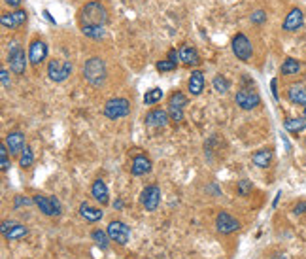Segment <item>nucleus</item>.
I'll use <instances>...</instances> for the list:
<instances>
[{"label":"nucleus","instance_id":"obj_10","mask_svg":"<svg viewBox=\"0 0 306 259\" xmlns=\"http://www.w3.org/2000/svg\"><path fill=\"white\" fill-rule=\"evenodd\" d=\"M235 100H237V104L242 110H254L255 106H259L261 102V97L255 91H251V89H238L237 91V97H235Z\"/></svg>","mask_w":306,"mask_h":259},{"label":"nucleus","instance_id":"obj_47","mask_svg":"<svg viewBox=\"0 0 306 259\" xmlns=\"http://www.w3.org/2000/svg\"><path fill=\"white\" fill-rule=\"evenodd\" d=\"M304 119H306V106H304Z\"/></svg>","mask_w":306,"mask_h":259},{"label":"nucleus","instance_id":"obj_35","mask_svg":"<svg viewBox=\"0 0 306 259\" xmlns=\"http://www.w3.org/2000/svg\"><path fill=\"white\" fill-rule=\"evenodd\" d=\"M176 63H172L170 59H163L157 63V70L159 72H170V70H176Z\"/></svg>","mask_w":306,"mask_h":259},{"label":"nucleus","instance_id":"obj_44","mask_svg":"<svg viewBox=\"0 0 306 259\" xmlns=\"http://www.w3.org/2000/svg\"><path fill=\"white\" fill-rule=\"evenodd\" d=\"M271 89H272V97L278 100V80H276V78H274V80L271 82Z\"/></svg>","mask_w":306,"mask_h":259},{"label":"nucleus","instance_id":"obj_23","mask_svg":"<svg viewBox=\"0 0 306 259\" xmlns=\"http://www.w3.org/2000/svg\"><path fill=\"white\" fill-rule=\"evenodd\" d=\"M81 32L87 36V38H91V40H102L104 38V27H100V25H83L81 27Z\"/></svg>","mask_w":306,"mask_h":259},{"label":"nucleus","instance_id":"obj_41","mask_svg":"<svg viewBox=\"0 0 306 259\" xmlns=\"http://www.w3.org/2000/svg\"><path fill=\"white\" fill-rule=\"evenodd\" d=\"M32 202H34V200H30V199H25V197H21V195H19V197H15V208H19V206H29V205H32Z\"/></svg>","mask_w":306,"mask_h":259},{"label":"nucleus","instance_id":"obj_15","mask_svg":"<svg viewBox=\"0 0 306 259\" xmlns=\"http://www.w3.org/2000/svg\"><path fill=\"white\" fill-rule=\"evenodd\" d=\"M168 118H170V116H168V112L155 108V110H151V112L146 114V125L161 129V127H165V125L168 123Z\"/></svg>","mask_w":306,"mask_h":259},{"label":"nucleus","instance_id":"obj_11","mask_svg":"<svg viewBox=\"0 0 306 259\" xmlns=\"http://www.w3.org/2000/svg\"><path fill=\"white\" fill-rule=\"evenodd\" d=\"M215 229H218V233H221V235H231V233L240 229V224H238V219L232 218L229 212H220L218 218H215Z\"/></svg>","mask_w":306,"mask_h":259},{"label":"nucleus","instance_id":"obj_16","mask_svg":"<svg viewBox=\"0 0 306 259\" xmlns=\"http://www.w3.org/2000/svg\"><path fill=\"white\" fill-rule=\"evenodd\" d=\"M80 216L85 219V221H89V224H97V221L102 219V210L91 206L89 202H81L80 205Z\"/></svg>","mask_w":306,"mask_h":259},{"label":"nucleus","instance_id":"obj_28","mask_svg":"<svg viewBox=\"0 0 306 259\" xmlns=\"http://www.w3.org/2000/svg\"><path fill=\"white\" fill-rule=\"evenodd\" d=\"M163 97H165V93H163L161 89L153 87V89H150V91H146L144 104H148V106H151V104H157V102H161Z\"/></svg>","mask_w":306,"mask_h":259},{"label":"nucleus","instance_id":"obj_8","mask_svg":"<svg viewBox=\"0 0 306 259\" xmlns=\"http://www.w3.org/2000/svg\"><path fill=\"white\" fill-rule=\"evenodd\" d=\"M106 233H108L112 242H117L121 246H125L131 240V227L127 224H123V221H110Z\"/></svg>","mask_w":306,"mask_h":259},{"label":"nucleus","instance_id":"obj_40","mask_svg":"<svg viewBox=\"0 0 306 259\" xmlns=\"http://www.w3.org/2000/svg\"><path fill=\"white\" fill-rule=\"evenodd\" d=\"M293 214H306V200H300L293 206Z\"/></svg>","mask_w":306,"mask_h":259},{"label":"nucleus","instance_id":"obj_19","mask_svg":"<svg viewBox=\"0 0 306 259\" xmlns=\"http://www.w3.org/2000/svg\"><path fill=\"white\" fill-rule=\"evenodd\" d=\"M179 61H182L185 66H195L201 63V57H199V51H196L195 47L184 46L179 49Z\"/></svg>","mask_w":306,"mask_h":259},{"label":"nucleus","instance_id":"obj_2","mask_svg":"<svg viewBox=\"0 0 306 259\" xmlns=\"http://www.w3.org/2000/svg\"><path fill=\"white\" fill-rule=\"evenodd\" d=\"M83 78L87 82L98 87L106 82V63L100 57H91L83 66Z\"/></svg>","mask_w":306,"mask_h":259},{"label":"nucleus","instance_id":"obj_42","mask_svg":"<svg viewBox=\"0 0 306 259\" xmlns=\"http://www.w3.org/2000/svg\"><path fill=\"white\" fill-rule=\"evenodd\" d=\"M17 224V221H2V227H0V231H2V235H4V233H8V231L12 229L13 225Z\"/></svg>","mask_w":306,"mask_h":259},{"label":"nucleus","instance_id":"obj_37","mask_svg":"<svg viewBox=\"0 0 306 259\" xmlns=\"http://www.w3.org/2000/svg\"><path fill=\"white\" fill-rule=\"evenodd\" d=\"M0 80H2V87L6 89V91L12 87V82H10V72H8L6 68H2V70H0Z\"/></svg>","mask_w":306,"mask_h":259},{"label":"nucleus","instance_id":"obj_45","mask_svg":"<svg viewBox=\"0 0 306 259\" xmlns=\"http://www.w3.org/2000/svg\"><path fill=\"white\" fill-rule=\"evenodd\" d=\"M10 8H19V4H21V0H4Z\"/></svg>","mask_w":306,"mask_h":259},{"label":"nucleus","instance_id":"obj_9","mask_svg":"<svg viewBox=\"0 0 306 259\" xmlns=\"http://www.w3.org/2000/svg\"><path fill=\"white\" fill-rule=\"evenodd\" d=\"M140 202L148 212H155L159 202H161V189L157 186H148L140 195Z\"/></svg>","mask_w":306,"mask_h":259},{"label":"nucleus","instance_id":"obj_22","mask_svg":"<svg viewBox=\"0 0 306 259\" xmlns=\"http://www.w3.org/2000/svg\"><path fill=\"white\" fill-rule=\"evenodd\" d=\"M255 166H259V169H266V166L272 163V150H259V152L254 153V157H251Z\"/></svg>","mask_w":306,"mask_h":259},{"label":"nucleus","instance_id":"obj_7","mask_svg":"<svg viewBox=\"0 0 306 259\" xmlns=\"http://www.w3.org/2000/svg\"><path fill=\"white\" fill-rule=\"evenodd\" d=\"M34 205L40 208V212L44 216H59L63 212L61 208V202H59L57 197H46V195H34Z\"/></svg>","mask_w":306,"mask_h":259},{"label":"nucleus","instance_id":"obj_38","mask_svg":"<svg viewBox=\"0 0 306 259\" xmlns=\"http://www.w3.org/2000/svg\"><path fill=\"white\" fill-rule=\"evenodd\" d=\"M13 17H15V25L21 27V25H25V21H27V12H25V10H15V12H13Z\"/></svg>","mask_w":306,"mask_h":259},{"label":"nucleus","instance_id":"obj_46","mask_svg":"<svg viewBox=\"0 0 306 259\" xmlns=\"http://www.w3.org/2000/svg\"><path fill=\"white\" fill-rule=\"evenodd\" d=\"M44 17H46L47 21H49V23H53V25H55V19H53L51 15H49V12H47V10H44Z\"/></svg>","mask_w":306,"mask_h":259},{"label":"nucleus","instance_id":"obj_32","mask_svg":"<svg viewBox=\"0 0 306 259\" xmlns=\"http://www.w3.org/2000/svg\"><path fill=\"white\" fill-rule=\"evenodd\" d=\"M0 23H2V27L4 29H17V25H15V17H13V12H4L2 15H0Z\"/></svg>","mask_w":306,"mask_h":259},{"label":"nucleus","instance_id":"obj_43","mask_svg":"<svg viewBox=\"0 0 306 259\" xmlns=\"http://www.w3.org/2000/svg\"><path fill=\"white\" fill-rule=\"evenodd\" d=\"M167 59H170V61H172V63H176V65H178L179 51H176V49H170V51H168V57H167Z\"/></svg>","mask_w":306,"mask_h":259},{"label":"nucleus","instance_id":"obj_1","mask_svg":"<svg viewBox=\"0 0 306 259\" xmlns=\"http://www.w3.org/2000/svg\"><path fill=\"white\" fill-rule=\"evenodd\" d=\"M80 21L81 27L83 25H100V27H104L108 23V10L100 0H91L81 8Z\"/></svg>","mask_w":306,"mask_h":259},{"label":"nucleus","instance_id":"obj_12","mask_svg":"<svg viewBox=\"0 0 306 259\" xmlns=\"http://www.w3.org/2000/svg\"><path fill=\"white\" fill-rule=\"evenodd\" d=\"M47 57V46L44 40H32L29 46V61L32 66H40Z\"/></svg>","mask_w":306,"mask_h":259},{"label":"nucleus","instance_id":"obj_5","mask_svg":"<svg viewBox=\"0 0 306 259\" xmlns=\"http://www.w3.org/2000/svg\"><path fill=\"white\" fill-rule=\"evenodd\" d=\"M129 112H131V104H129L127 99H121V97L110 99L104 104V116L108 119L125 118V116H129Z\"/></svg>","mask_w":306,"mask_h":259},{"label":"nucleus","instance_id":"obj_31","mask_svg":"<svg viewBox=\"0 0 306 259\" xmlns=\"http://www.w3.org/2000/svg\"><path fill=\"white\" fill-rule=\"evenodd\" d=\"M93 240L97 242V246H100L102 250H106L108 248V240H110V236H108V233H104V231H100V229H97V231H93Z\"/></svg>","mask_w":306,"mask_h":259},{"label":"nucleus","instance_id":"obj_27","mask_svg":"<svg viewBox=\"0 0 306 259\" xmlns=\"http://www.w3.org/2000/svg\"><path fill=\"white\" fill-rule=\"evenodd\" d=\"M299 70H300V63L297 59H293V57H287V59L283 61L282 68H280V72H282L283 76H293Z\"/></svg>","mask_w":306,"mask_h":259},{"label":"nucleus","instance_id":"obj_39","mask_svg":"<svg viewBox=\"0 0 306 259\" xmlns=\"http://www.w3.org/2000/svg\"><path fill=\"white\" fill-rule=\"evenodd\" d=\"M168 116H170V119L172 121H184V110H174V108H168Z\"/></svg>","mask_w":306,"mask_h":259},{"label":"nucleus","instance_id":"obj_4","mask_svg":"<svg viewBox=\"0 0 306 259\" xmlns=\"http://www.w3.org/2000/svg\"><path fill=\"white\" fill-rule=\"evenodd\" d=\"M70 74H72V63H70V61H61V59L49 61V65H47V76H49L51 82L61 83L64 82Z\"/></svg>","mask_w":306,"mask_h":259},{"label":"nucleus","instance_id":"obj_18","mask_svg":"<svg viewBox=\"0 0 306 259\" xmlns=\"http://www.w3.org/2000/svg\"><path fill=\"white\" fill-rule=\"evenodd\" d=\"M187 89H189V93L193 95V97H199V95L204 91V74H202L201 70L191 72L189 82H187Z\"/></svg>","mask_w":306,"mask_h":259},{"label":"nucleus","instance_id":"obj_3","mask_svg":"<svg viewBox=\"0 0 306 259\" xmlns=\"http://www.w3.org/2000/svg\"><path fill=\"white\" fill-rule=\"evenodd\" d=\"M8 61H10V70L13 74H25L27 70V57H25L23 47L19 46V42H10V47H8Z\"/></svg>","mask_w":306,"mask_h":259},{"label":"nucleus","instance_id":"obj_30","mask_svg":"<svg viewBox=\"0 0 306 259\" xmlns=\"http://www.w3.org/2000/svg\"><path fill=\"white\" fill-rule=\"evenodd\" d=\"M32 163H34V153H32V150L27 146L23 152H21V157H19V165L23 166V169H29Z\"/></svg>","mask_w":306,"mask_h":259},{"label":"nucleus","instance_id":"obj_20","mask_svg":"<svg viewBox=\"0 0 306 259\" xmlns=\"http://www.w3.org/2000/svg\"><path fill=\"white\" fill-rule=\"evenodd\" d=\"M91 195L100 205H106V202H108V197H110V195H108V188H106V183L102 182V180H95V182H93Z\"/></svg>","mask_w":306,"mask_h":259},{"label":"nucleus","instance_id":"obj_26","mask_svg":"<svg viewBox=\"0 0 306 259\" xmlns=\"http://www.w3.org/2000/svg\"><path fill=\"white\" fill-rule=\"evenodd\" d=\"M27 235H29V229L21 224H15L8 233H4V238L6 240H19V238H25Z\"/></svg>","mask_w":306,"mask_h":259},{"label":"nucleus","instance_id":"obj_33","mask_svg":"<svg viewBox=\"0 0 306 259\" xmlns=\"http://www.w3.org/2000/svg\"><path fill=\"white\" fill-rule=\"evenodd\" d=\"M0 169L2 172H6L10 169V161H8V146L6 144H2L0 146Z\"/></svg>","mask_w":306,"mask_h":259},{"label":"nucleus","instance_id":"obj_24","mask_svg":"<svg viewBox=\"0 0 306 259\" xmlns=\"http://www.w3.org/2000/svg\"><path fill=\"white\" fill-rule=\"evenodd\" d=\"M187 106V97H185L182 91H174L168 99V108H174V110H184Z\"/></svg>","mask_w":306,"mask_h":259},{"label":"nucleus","instance_id":"obj_14","mask_svg":"<svg viewBox=\"0 0 306 259\" xmlns=\"http://www.w3.org/2000/svg\"><path fill=\"white\" fill-rule=\"evenodd\" d=\"M6 146L10 150V153L13 155H17L25 150V135L23 133H19V131H13V133H8L6 135Z\"/></svg>","mask_w":306,"mask_h":259},{"label":"nucleus","instance_id":"obj_25","mask_svg":"<svg viewBox=\"0 0 306 259\" xmlns=\"http://www.w3.org/2000/svg\"><path fill=\"white\" fill-rule=\"evenodd\" d=\"M283 129L289 131V133H300V131L306 129V119L302 118H289L283 121Z\"/></svg>","mask_w":306,"mask_h":259},{"label":"nucleus","instance_id":"obj_17","mask_svg":"<svg viewBox=\"0 0 306 259\" xmlns=\"http://www.w3.org/2000/svg\"><path fill=\"white\" fill-rule=\"evenodd\" d=\"M131 172L134 176H144L148 172H151V161L150 157L146 155H136L133 159V165H131Z\"/></svg>","mask_w":306,"mask_h":259},{"label":"nucleus","instance_id":"obj_6","mask_svg":"<svg viewBox=\"0 0 306 259\" xmlns=\"http://www.w3.org/2000/svg\"><path fill=\"white\" fill-rule=\"evenodd\" d=\"M232 53L237 55V59L244 61V63H248L251 59V55H254V46H251V42L248 40V36L242 34V32H238L235 38H232Z\"/></svg>","mask_w":306,"mask_h":259},{"label":"nucleus","instance_id":"obj_21","mask_svg":"<svg viewBox=\"0 0 306 259\" xmlns=\"http://www.w3.org/2000/svg\"><path fill=\"white\" fill-rule=\"evenodd\" d=\"M287 97L293 104H302L306 106V85H291L287 89Z\"/></svg>","mask_w":306,"mask_h":259},{"label":"nucleus","instance_id":"obj_29","mask_svg":"<svg viewBox=\"0 0 306 259\" xmlns=\"http://www.w3.org/2000/svg\"><path fill=\"white\" fill-rule=\"evenodd\" d=\"M212 85H214V89H215V93H220V95H225L227 91H229V87H231V83H229V80H227L225 76H215L214 78V82H212Z\"/></svg>","mask_w":306,"mask_h":259},{"label":"nucleus","instance_id":"obj_36","mask_svg":"<svg viewBox=\"0 0 306 259\" xmlns=\"http://www.w3.org/2000/svg\"><path fill=\"white\" fill-rule=\"evenodd\" d=\"M249 191H251V182L249 180H240L238 182V193H240V197H248Z\"/></svg>","mask_w":306,"mask_h":259},{"label":"nucleus","instance_id":"obj_34","mask_svg":"<svg viewBox=\"0 0 306 259\" xmlns=\"http://www.w3.org/2000/svg\"><path fill=\"white\" fill-rule=\"evenodd\" d=\"M249 21L254 25H263L266 21V12L265 10H255V12H251V15H249Z\"/></svg>","mask_w":306,"mask_h":259},{"label":"nucleus","instance_id":"obj_13","mask_svg":"<svg viewBox=\"0 0 306 259\" xmlns=\"http://www.w3.org/2000/svg\"><path fill=\"white\" fill-rule=\"evenodd\" d=\"M302 25H304V13H302V10L300 8H291L289 13L285 15V19H283L282 27L287 32H297Z\"/></svg>","mask_w":306,"mask_h":259}]
</instances>
